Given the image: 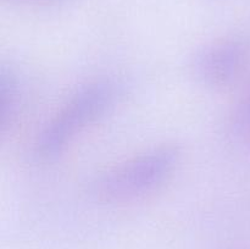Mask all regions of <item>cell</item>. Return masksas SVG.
Masks as SVG:
<instances>
[{"label":"cell","instance_id":"obj_5","mask_svg":"<svg viewBox=\"0 0 250 249\" xmlns=\"http://www.w3.org/2000/svg\"><path fill=\"white\" fill-rule=\"evenodd\" d=\"M1 89H0V94H1V99H0V104H1V126L2 129L12 122V119L15 116V111L17 109V83L15 78L11 75H6L2 72L1 75Z\"/></svg>","mask_w":250,"mask_h":249},{"label":"cell","instance_id":"obj_2","mask_svg":"<svg viewBox=\"0 0 250 249\" xmlns=\"http://www.w3.org/2000/svg\"><path fill=\"white\" fill-rule=\"evenodd\" d=\"M117 95L116 84L107 80L93 81L75 90L42 129L36 142L37 156L56 158L77 134L114 106Z\"/></svg>","mask_w":250,"mask_h":249},{"label":"cell","instance_id":"obj_1","mask_svg":"<svg viewBox=\"0 0 250 249\" xmlns=\"http://www.w3.org/2000/svg\"><path fill=\"white\" fill-rule=\"evenodd\" d=\"M180 158V149L171 144L148 149L100 173L92 183V194L106 204L138 199L167 182Z\"/></svg>","mask_w":250,"mask_h":249},{"label":"cell","instance_id":"obj_3","mask_svg":"<svg viewBox=\"0 0 250 249\" xmlns=\"http://www.w3.org/2000/svg\"><path fill=\"white\" fill-rule=\"evenodd\" d=\"M246 46L234 38L220 39L195 55L192 67L195 78L205 87L220 89L231 84L246 62Z\"/></svg>","mask_w":250,"mask_h":249},{"label":"cell","instance_id":"obj_4","mask_svg":"<svg viewBox=\"0 0 250 249\" xmlns=\"http://www.w3.org/2000/svg\"><path fill=\"white\" fill-rule=\"evenodd\" d=\"M229 132L238 141L250 142V89L232 110L229 119Z\"/></svg>","mask_w":250,"mask_h":249}]
</instances>
